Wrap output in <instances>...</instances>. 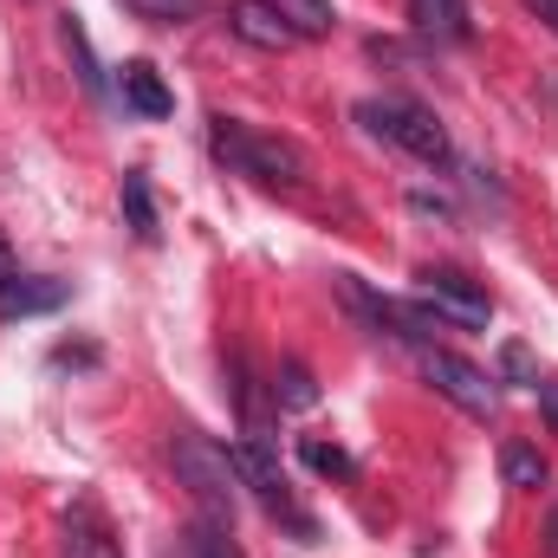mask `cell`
Listing matches in <instances>:
<instances>
[{
	"mask_svg": "<svg viewBox=\"0 0 558 558\" xmlns=\"http://www.w3.org/2000/svg\"><path fill=\"white\" fill-rule=\"evenodd\" d=\"M208 143L221 162H234L241 175L267 182V189H305V156L286 137H267V131H247L241 118H215L208 124Z\"/></svg>",
	"mask_w": 558,
	"mask_h": 558,
	"instance_id": "cell-1",
	"label": "cell"
},
{
	"mask_svg": "<svg viewBox=\"0 0 558 558\" xmlns=\"http://www.w3.org/2000/svg\"><path fill=\"white\" fill-rule=\"evenodd\" d=\"M169 454H175V474L189 481V494H195L215 520H234V494H241V481H234V454H228L221 441L195 435V428H182V435L169 441Z\"/></svg>",
	"mask_w": 558,
	"mask_h": 558,
	"instance_id": "cell-2",
	"label": "cell"
},
{
	"mask_svg": "<svg viewBox=\"0 0 558 558\" xmlns=\"http://www.w3.org/2000/svg\"><path fill=\"white\" fill-rule=\"evenodd\" d=\"M357 118L377 131V137H390L397 149H410L416 162H448L454 149H448V131L435 124V111H422V105H410V98H371V105H357Z\"/></svg>",
	"mask_w": 558,
	"mask_h": 558,
	"instance_id": "cell-3",
	"label": "cell"
},
{
	"mask_svg": "<svg viewBox=\"0 0 558 558\" xmlns=\"http://www.w3.org/2000/svg\"><path fill=\"white\" fill-rule=\"evenodd\" d=\"M422 377L454 403V410H468V416H494L500 410V390H494V377L481 371V364H468L461 351H441V344H428L422 351Z\"/></svg>",
	"mask_w": 558,
	"mask_h": 558,
	"instance_id": "cell-4",
	"label": "cell"
},
{
	"mask_svg": "<svg viewBox=\"0 0 558 558\" xmlns=\"http://www.w3.org/2000/svg\"><path fill=\"white\" fill-rule=\"evenodd\" d=\"M422 292H428V305H435V325L454 318V325H474V331H481V325L494 318V299H487L468 274H454V267H428V274H422Z\"/></svg>",
	"mask_w": 558,
	"mask_h": 558,
	"instance_id": "cell-5",
	"label": "cell"
},
{
	"mask_svg": "<svg viewBox=\"0 0 558 558\" xmlns=\"http://www.w3.org/2000/svg\"><path fill=\"white\" fill-rule=\"evenodd\" d=\"M228 26H234V39H247V46H260V52L299 46V33L286 26V13H279L274 0H228Z\"/></svg>",
	"mask_w": 558,
	"mask_h": 558,
	"instance_id": "cell-6",
	"label": "cell"
},
{
	"mask_svg": "<svg viewBox=\"0 0 558 558\" xmlns=\"http://www.w3.org/2000/svg\"><path fill=\"white\" fill-rule=\"evenodd\" d=\"M59 558H124V546L111 539L105 513H98L92 500H78V507L65 513V539H59Z\"/></svg>",
	"mask_w": 558,
	"mask_h": 558,
	"instance_id": "cell-7",
	"label": "cell"
},
{
	"mask_svg": "<svg viewBox=\"0 0 558 558\" xmlns=\"http://www.w3.org/2000/svg\"><path fill=\"white\" fill-rule=\"evenodd\" d=\"M65 305V286L59 279H0V318H39V312H59Z\"/></svg>",
	"mask_w": 558,
	"mask_h": 558,
	"instance_id": "cell-8",
	"label": "cell"
},
{
	"mask_svg": "<svg viewBox=\"0 0 558 558\" xmlns=\"http://www.w3.org/2000/svg\"><path fill=\"white\" fill-rule=\"evenodd\" d=\"M124 105H131L137 118H169V111H175L169 85H162V78H156V65H143V59L124 65Z\"/></svg>",
	"mask_w": 558,
	"mask_h": 558,
	"instance_id": "cell-9",
	"label": "cell"
},
{
	"mask_svg": "<svg viewBox=\"0 0 558 558\" xmlns=\"http://www.w3.org/2000/svg\"><path fill=\"white\" fill-rule=\"evenodd\" d=\"M410 26L428 39H468V0H410Z\"/></svg>",
	"mask_w": 558,
	"mask_h": 558,
	"instance_id": "cell-10",
	"label": "cell"
},
{
	"mask_svg": "<svg viewBox=\"0 0 558 558\" xmlns=\"http://www.w3.org/2000/svg\"><path fill=\"white\" fill-rule=\"evenodd\" d=\"M124 221H131V234H137L143 247L162 241V221H156V202H149V175L143 169H124Z\"/></svg>",
	"mask_w": 558,
	"mask_h": 558,
	"instance_id": "cell-11",
	"label": "cell"
},
{
	"mask_svg": "<svg viewBox=\"0 0 558 558\" xmlns=\"http://www.w3.org/2000/svg\"><path fill=\"white\" fill-rule=\"evenodd\" d=\"M500 474H507V487L539 494V487H546V454L526 448V441H507V448H500Z\"/></svg>",
	"mask_w": 558,
	"mask_h": 558,
	"instance_id": "cell-12",
	"label": "cell"
},
{
	"mask_svg": "<svg viewBox=\"0 0 558 558\" xmlns=\"http://www.w3.org/2000/svg\"><path fill=\"white\" fill-rule=\"evenodd\" d=\"M274 403H279V410H312V403H318V384H312V371H305L299 357H286V364H279Z\"/></svg>",
	"mask_w": 558,
	"mask_h": 558,
	"instance_id": "cell-13",
	"label": "cell"
},
{
	"mask_svg": "<svg viewBox=\"0 0 558 558\" xmlns=\"http://www.w3.org/2000/svg\"><path fill=\"white\" fill-rule=\"evenodd\" d=\"M299 454H305V468H312V474H325V481H351V474H357V461H351L338 441L305 435V441H299Z\"/></svg>",
	"mask_w": 558,
	"mask_h": 558,
	"instance_id": "cell-14",
	"label": "cell"
},
{
	"mask_svg": "<svg viewBox=\"0 0 558 558\" xmlns=\"http://www.w3.org/2000/svg\"><path fill=\"white\" fill-rule=\"evenodd\" d=\"M274 7L286 13V26L299 39H325L331 33V0H274Z\"/></svg>",
	"mask_w": 558,
	"mask_h": 558,
	"instance_id": "cell-15",
	"label": "cell"
},
{
	"mask_svg": "<svg viewBox=\"0 0 558 558\" xmlns=\"http://www.w3.org/2000/svg\"><path fill=\"white\" fill-rule=\"evenodd\" d=\"M189 558H241L234 546V533H228V520H195V533H189Z\"/></svg>",
	"mask_w": 558,
	"mask_h": 558,
	"instance_id": "cell-16",
	"label": "cell"
},
{
	"mask_svg": "<svg viewBox=\"0 0 558 558\" xmlns=\"http://www.w3.org/2000/svg\"><path fill=\"white\" fill-rule=\"evenodd\" d=\"M137 20H149V26H182V20H195L202 13V0H124Z\"/></svg>",
	"mask_w": 558,
	"mask_h": 558,
	"instance_id": "cell-17",
	"label": "cell"
},
{
	"mask_svg": "<svg viewBox=\"0 0 558 558\" xmlns=\"http://www.w3.org/2000/svg\"><path fill=\"white\" fill-rule=\"evenodd\" d=\"M65 46H72V59H78V78H85V92L98 98L105 92V72H98V59H92V46H85V26L65 13Z\"/></svg>",
	"mask_w": 558,
	"mask_h": 558,
	"instance_id": "cell-18",
	"label": "cell"
},
{
	"mask_svg": "<svg viewBox=\"0 0 558 558\" xmlns=\"http://www.w3.org/2000/svg\"><path fill=\"white\" fill-rule=\"evenodd\" d=\"M410 215H428V221H454V202H448V195H428V189H416V195H410Z\"/></svg>",
	"mask_w": 558,
	"mask_h": 558,
	"instance_id": "cell-19",
	"label": "cell"
},
{
	"mask_svg": "<svg viewBox=\"0 0 558 558\" xmlns=\"http://www.w3.org/2000/svg\"><path fill=\"white\" fill-rule=\"evenodd\" d=\"M507 371H513V377H526V384H539V377H533V357H526V344H507Z\"/></svg>",
	"mask_w": 558,
	"mask_h": 558,
	"instance_id": "cell-20",
	"label": "cell"
},
{
	"mask_svg": "<svg viewBox=\"0 0 558 558\" xmlns=\"http://www.w3.org/2000/svg\"><path fill=\"white\" fill-rule=\"evenodd\" d=\"M539 410H546V422L558 428V377H539Z\"/></svg>",
	"mask_w": 558,
	"mask_h": 558,
	"instance_id": "cell-21",
	"label": "cell"
},
{
	"mask_svg": "<svg viewBox=\"0 0 558 558\" xmlns=\"http://www.w3.org/2000/svg\"><path fill=\"white\" fill-rule=\"evenodd\" d=\"M526 7H533V13H539V20L558 33V0H526Z\"/></svg>",
	"mask_w": 558,
	"mask_h": 558,
	"instance_id": "cell-22",
	"label": "cell"
},
{
	"mask_svg": "<svg viewBox=\"0 0 558 558\" xmlns=\"http://www.w3.org/2000/svg\"><path fill=\"white\" fill-rule=\"evenodd\" d=\"M0 279H13V247L0 241Z\"/></svg>",
	"mask_w": 558,
	"mask_h": 558,
	"instance_id": "cell-23",
	"label": "cell"
},
{
	"mask_svg": "<svg viewBox=\"0 0 558 558\" xmlns=\"http://www.w3.org/2000/svg\"><path fill=\"white\" fill-rule=\"evenodd\" d=\"M546 546H553V553H558V513H553V539H546Z\"/></svg>",
	"mask_w": 558,
	"mask_h": 558,
	"instance_id": "cell-24",
	"label": "cell"
}]
</instances>
